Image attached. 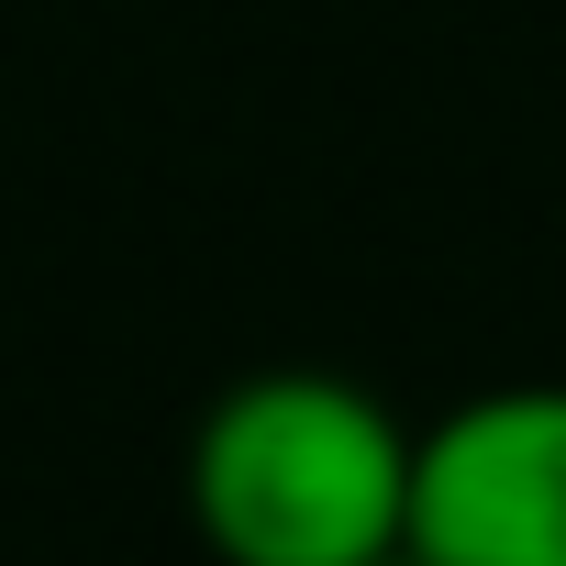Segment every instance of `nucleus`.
Listing matches in <instances>:
<instances>
[{
    "mask_svg": "<svg viewBox=\"0 0 566 566\" xmlns=\"http://www.w3.org/2000/svg\"><path fill=\"white\" fill-rule=\"evenodd\" d=\"M189 522L222 566H378L411 533V433L323 367H266L189 433Z\"/></svg>",
    "mask_w": 566,
    "mask_h": 566,
    "instance_id": "f257e3e1",
    "label": "nucleus"
},
{
    "mask_svg": "<svg viewBox=\"0 0 566 566\" xmlns=\"http://www.w3.org/2000/svg\"><path fill=\"white\" fill-rule=\"evenodd\" d=\"M411 566H566V389H489L411 433Z\"/></svg>",
    "mask_w": 566,
    "mask_h": 566,
    "instance_id": "f03ea898",
    "label": "nucleus"
},
{
    "mask_svg": "<svg viewBox=\"0 0 566 566\" xmlns=\"http://www.w3.org/2000/svg\"><path fill=\"white\" fill-rule=\"evenodd\" d=\"M378 566H411V544H400V555H378Z\"/></svg>",
    "mask_w": 566,
    "mask_h": 566,
    "instance_id": "7ed1b4c3",
    "label": "nucleus"
}]
</instances>
